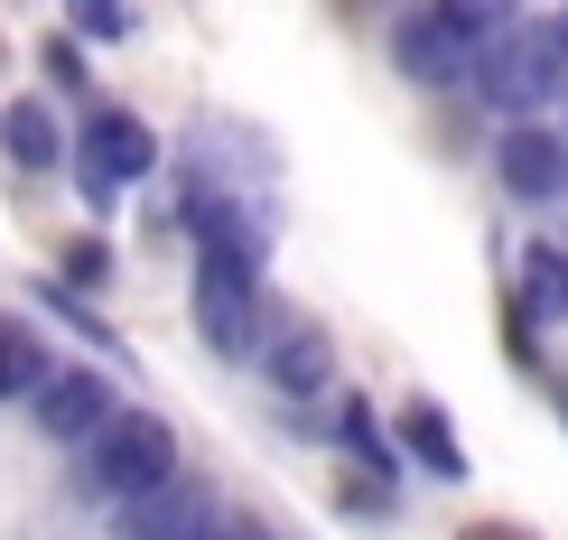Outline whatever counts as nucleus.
Here are the masks:
<instances>
[{
    "instance_id": "f8f14e48",
    "label": "nucleus",
    "mask_w": 568,
    "mask_h": 540,
    "mask_svg": "<svg viewBox=\"0 0 568 540\" xmlns=\"http://www.w3.org/2000/svg\"><path fill=\"white\" fill-rule=\"evenodd\" d=\"M19 391H47V355H38V336L19 317H0V401H19Z\"/></svg>"
},
{
    "instance_id": "f3484780",
    "label": "nucleus",
    "mask_w": 568,
    "mask_h": 540,
    "mask_svg": "<svg viewBox=\"0 0 568 540\" xmlns=\"http://www.w3.org/2000/svg\"><path fill=\"white\" fill-rule=\"evenodd\" d=\"M466 540H531V531H504V522H476V531H466Z\"/></svg>"
},
{
    "instance_id": "0eeeda50",
    "label": "nucleus",
    "mask_w": 568,
    "mask_h": 540,
    "mask_svg": "<svg viewBox=\"0 0 568 540\" xmlns=\"http://www.w3.org/2000/svg\"><path fill=\"white\" fill-rule=\"evenodd\" d=\"M112 410H122V401H112V383H103L93 364L47 373V391H38V429H47V438H65V448H84V438L103 429Z\"/></svg>"
},
{
    "instance_id": "f03ea898",
    "label": "nucleus",
    "mask_w": 568,
    "mask_h": 540,
    "mask_svg": "<svg viewBox=\"0 0 568 540\" xmlns=\"http://www.w3.org/2000/svg\"><path fill=\"white\" fill-rule=\"evenodd\" d=\"M476 93L504 122H531L540 103H559L568 93V47H559V19H523V29H504L485 47V65H476Z\"/></svg>"
},
{
    "instance_id": "423d86ee",
    "label": "nucleus",
    "mask_w": 568,
    "mask_h": 540,
    "mask_svg": "<svg viewBox=\"0 0 568 540\" xmlns=\"http://www.w3.org/2000/svg\"><path fill=\"white\" fill-rule=\"evenodd\" d=\"M75 169L93 186H140L159 169V140H150V122H131V112H93L84 140H75Z\"/></svg>"
},
{
    "instance_id": "2eb2a0df",
    "label": "nucleus",
    "mask_w": 568,
    "mask_h": 540,
    "mask_svg": "<svg viewBox=\"0 0 568 540\" xmlns=\"http://www.w3.org/2000/svg\"><path fill=\"white\" fill-rule=\"evenodd\" d=\"M65 19H75L84 38H122L131 29V0H65Z\"/></svg>"
},
{
    "instance_id": "1a4fd4ad",
    "label": "nucleus",
    "mask_w": 568,
    "mask_h": 540,
    "mask_svg": "<svg viewBox=\"0 0 568 540\" xmlns=\"http://www.w3.org/2000/svg\"><path fill=\"white\" fill-rule=\"evenodd\" d=\"M205 522H215V503L196 495V485H169V495H150V503H122V540H196Z\"/></svg>"
},
{
    "instance_id": "f257e3e1",
    "label": "nucleus",
    "mask_w": 568,
    "mask_h": 540,
    "mask_svg": "<svg viewBox=\"0 0 568 540\" xmlns=\"http://www.w3.org/2000/svg\"><path fill=\"white\" fill-rule=\"evenodd\" d=\"M84 495L93 503H150L178 485V429L159 410H112L103 429L84 438Z\"/></svg>"
},
{
    "instance_id": "20e7f679",
    "label": "nucleus",
    "mask_w": 568,
    "mask_h": 540,
    "mask_svg": "<svg viewBox=\"0 0 568 540\" xmlns=\"http://www.w3.org/2000/svg\"><path fill=\"white\" fill-rule=\"evenodd\" d=\"M392 65L410 84H457V75L485 65V38L466 29L447 0H419V10H400V29H392Z\"/></svg>"
},
{
    "instance_id": "a211bd4d",
    "label": "nucleus",
    "mask_w": 568,
    "mask_h": 540,
    "mask_svg": "<svg viewBox=\"0 0 568 540\" xmlns=\"http://www.w3.org/2000/svg\"><path fill=\"white\" fill-rule=\"evenodd\" d=\"M559 47H568V10H559Z\"/></svg>"
},
{
    "instance_id": "39448f33",
    "label": "nucleus",
    "mask_w": 568,
    "mask_h": 540,
    "mask_svg": "<svg viewBox=\"0 0 568 540\" xmlns=\"http://www.w3.org/2000/svg\"><path fill=\"white\" fill-rule=\"evenodd\" d=\"M494 177H504V196L550 205L559 186H568V131H550V122H513L504 140H494Z\"/></svg>"
},
{
    "instance_id": "9d476101",
    "label": "nucleus",
    "mask_w": 568,
    "mask_h": 540,
    "mask_svg": "<svg viewBox=\"0 0 568 540\" xmlns=\"http://www.w3.org/2000/svg\"><path fill=\"white\" fill-rule=\"evenodd\" d=\"M392 438H400V448H410L419 466H429V476H447V485L466 476V438L447 429V410H438V401H410V410L392 419Z\"/></svg>"
},
{
    "instance_id": "7ed1b4c3",
    "label": "nucleus",
    "mask_w": 568,
    "mask_h": 540,
    "mask_svg": "<svg viewBox=\"0 0 568 540\" xmlns=\"http://www.w3.org/2000/svg\"><path fill=\"white\" fill-rule=\"evenodd\" d=\"M196 336L215 355H262V262H233V252L196 262Z\"/></svg>"
},
{
    "instance_id": "4468645a",
    "label": "nucleus",
    "mask_w": 568,
    "mask_h": 540,
    "mask_svg": "<svg viewBox=\"0 0 568 540\" xmlns=\"http://www.w3.org/2000/svg\"><path fill=\"white\" fill-rule=\"evenodd\" d=\"M447 10H457V19H466V29H476L485 47L504 38V29H523V0H447Z\"/></svg>"
},
{
    "instance_id": "ddd939ff",
    "label": "nucleus",
    "mask_w": 568,
    "mask_h": 540,
    "mask_svg": "<svg viewBox=\"0 0 568 540\" xmlns=\"http://www.w3.org/2000/svg\"><path fill=\"white\" fill-rule=\"evenodd\" d=\"M0 140H10L19 169H57V150H65L57 122H47V103H10V112H0Z\"/></svg>"
},
{
    "instance_id": "9b49d317",
    "label": "nucleus",
    "mask_w": 568,
    "mask_h": 540,
    "mask_svg": "<svg viewBox=\"0 0 568 540\" xmlns=\"http://www.w3.org/2000/svg\"><path fill=\"white\" fill-rule=\"evenodd\" d=\"M523 298H531V317L568 326V243H531L523 252Z\"/></svg>"
},
{
    "instance_id": "6e6552de",
    "label": "nucleus",
    "mask_w": 568,
    "mask_h": 540,
    "mask_svg": "<svg viewBox=\"0 0 568 540\" xmlns=\"http://www.w3.org/2000/svg\"><path fill=\"white\" fill-rule=\"evenodd\" d=\"M271 383L290 391V401H326V391H336V345H326L317 326H290V336L271 345Z\"/></svg>"
},
{
    "instance_id": "dca6fc26",
    "label": "nucleus",
    "mask_w": 568,
    "mask_h": 540,
    "mask_svg": "<svg viewBox=\"0 0 568 540\" xmlns=\"http://www.w3.org/2000/svg\"><path fill=\"white\" fill-rule=\"evenodd\" d=\"M196 540H271V531H262V522H243V512H215Z\"/></svg>"
}]
</instances>
